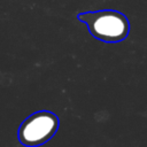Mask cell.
<instances>
[{
	"label": "cell",
	"mask_w": 147,
	"mask_h": 147,
	"mask_svg": "<svg viewBox=\"0 0 147 147\" xmlns=\"http://www.w3.org/2000/svg\"><path fill=\"white\" fill-rule=\"evenodd\" d=\"M60 126L59 116L49 110H39L28 116L18 127V141L25 147H38L49 141Z\"/></svg>",
	"instance_id": "obj_2"
},
{
	"label": "cell",
	"mask_w": 147,
	"mask_h": 147,
	"mask_svg": "<svg viewBox=\"0 0 147 147\" xmlns=\"http://www.w3.org/2000/svg\"><path fill=\"white\" fill-rule=\"evenodd\" d=\"M79 21L86 23L90 33L106 42H118L124 40L130 31L126 17L115 10L91 11L78 15Z\"/></svg>",
	"instance_id": "obj_1"
}]
</instances>
